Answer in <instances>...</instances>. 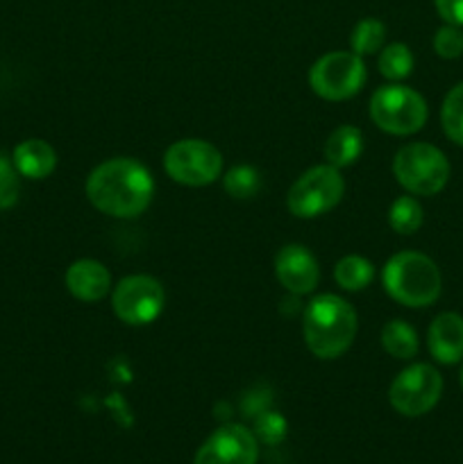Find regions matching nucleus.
I'll return each instance as SVG.
<instances>
[{"label": "nucleus", "instance_id": "obj_1", "mask_svg": "<svg viewBox=\"0 0 463 464\" xmlns=\"http://www.w3.org/2000/svg\"><path fill=\"white\" fill-rule=\"evenodd\" d=\"M154 195L153 175L127 157L100 163L86 179V198L98 211L112 218H136L150 207Z\"/></svg>", "mask_w": 463, "mask_h": 464}, {"label": "nucleus", "instance_id": "obj_2", "mask_svg": "<svg viewBox=\"0 0 463 464\" xmlns=\"http://www.w3.org/2000/svg\"><path fill=\"white\" fill-rule=\"evenodd\" d=\"M357 329L354 308L336 295H320L304 311V343L309 352L322 361L343 356L352 347Z\"/></svg>", "mask_w": 463, "mask_h": 464}, {"label": "nucleus", "instance_id": "obj_3", "mask_svg": "<svg viewBox=\"0 0 463 464\" xmlns=\"http://www.w3.org/2000/svg\"><path fill=\"white\" fill-rule=\"evenodd\" d=\"M381 281L386 293L409 308L431 306L443 290L440 270L420 252H399L390 256L381 272Z\"/></svg>", "mask_w": 463, "mask_h": 464}, {"label": "nucleus", "instance_id": "obj_4", "mask_svg": "<svg viewBox=\"0 0 463 464\" xmlns=\"http://www.w3.org/2000/svg\"><path fill=\"white\" fill-rule=\"evenodd\" d=\"M398 184L411 195H438L449 179V161L436 145L409 143L393 159Z\"/></svg>", "mask_w": 463, "mask_h": 464}, {"label": "nucleus", "instance_id": "obj_5", "mask_svg": "<svg viewBox=\"0 0 463 464\" xmlns=\"http://www.w3.org/2000/svg\"><path fill=\"white\" fill-rule=\"evenodd\" d=\"M370 118L386 134H416L427 122V102L409 86L386 84L372 93Z\"/></svg>", "mask_w": 463, "mask_h": 464}, {"label": "nucleus", "instance_id": "obj_6", "mask_svg": "<svg viewBox=\"0 0 463 464\" xmlns=\"http://www.w3.org/2000/svg\"><path fill=\"white\" fill-rule=\"evenodd\" d=\"M345 181L340 177L339 168L334 166H316L298 177L286 195V207L295 218H318L322 213L331 211L336 204L343 199Z\"/></svg>", "mask_w": 463, "mask_h": 464}, {"label": "nucleus", "instance_id": "obj_7", "mask_svg": "<svg viewBox=\"0 0 463 464\" xmlns=\"http://www.w3.org/2000/svg\"><path fill=\"white\" fill-rule=\"evenodd\" d=\"M309 84L322 100H348L366 84V63L357 53H327L309 71Z\"/></svg>", "mask_w": 463, "mask_h": 464}, {"label": "nucleus", "instance_id": "obj_8", "mask_svg": "<svg viewBox=\"0 0 463 464\" xmlns=\"http://www.w3.org/2000/svg\"><path fill=\"white\" fill-rule=\"evenodd\" d=\"M443 394V376L427 362H416L395 376L389 390V401L399 415L420 417L434 411Z\"/></svg>", "mask_w": 463, "mask_h": 464}, {"label": "nucleus", "instance_id": "obj_9", "mask_svg": "<svg viewBox=\"0 0 463 464\" xmlns=\"http://www.w3.org/2000/svg\"><path fill=\"white\" fill-rule=\"evenodd\" d=\"M168 177L184 186H207L221 177L222 157L212 143L200 139H184L172 143L163 154Z\"/></svg>", "mask_w": 463, "mask_h": 464}, {"label": "nucleus", "instance_id": "obj_10", "mask_svg": "<svg viewBox=\"0 0 463 464\" xmlns=\"http://www.w3.org/2000/svg\"><path fill=\"white\" fill-rule=\"evenodd\" d=\"M112 304L118 320L130 326H145L162 315L166 295L162 284L153 276L132 275L116 285Z\"/></svg>", "mask_w": 463, "mask_h": 464}, {"label": "nucleus", "instance_id": "obj_11", "mask_svg": "<svg viewBox=\"0 0 463 464\" xmlns=\"http://www.w3.org/2000/svg\"><path fill=\"white\" fill-rule=\"evenodd\" d=\"M257 458L254 435L245 426L225 424L204 440L193 464H257Z\"/></svg>", "mask_w": 463, "mask_h": 464}, {"label": "nucleus", "instance_id": "obj_12", "mask_svg": "<svg viewBox=\"0 0 463 464\" xmlns=\"http://www.w3.org/2000/svg\"><path fill=\"white\" fill-rule=\"evenodd\" d=\"M275 272L280 284L293 295H309L316 290L320 270L313 254L302 245H286L275 258Z\"/></svg>", "mask_w": 463, "mask_h": 464}, {"label": "nucleus", "instance_id": "obj_13", "mask_svg": "<svg viewBox=\"0 0 463 464\" xmlns=\"http://www.w3.org/2000/svg\"><path fill=\"white\" fill-rule=\"evenodd\" d=\"M427 347L440 365H457L463 361V317L458 313H440L431 322Z\"/></svg>", "mask_w": 463, "mask_h": 464}, {"label": "nucleus", "instance_id": "obj_14", "mask_svg": "<svg viewBox=\"0 0 463 464\" xmlns=\"http://www.w3.org/2000/svg\"><path fill=\"white\" fill-rule=\"evenodd\" d=\"M109 285H112V276H109L107 267L94 258L75 261L66 272L68 293L80 302H100L109 293Z\"/></svg>", "mask_w": 463, "mask_h": 464}, {"label": "nucleus", "instance_id": "obj_15", "mask_svg": "<svg viewBox=\"0 0 463 464\" xmlns=\"http://www.w3.org/2000/svg\"><path fill=\"white\" fill-rule=\"evenodd\" d=\"M12 161L18 175L25 179H45L53 175L54 166H57V154L45 140L27 139L14 148Z\"/></svg>", "mask_w": 463, "mask_h": 464}, {"label": "nucleus", "instance_id": "obj_16", "mask_svg": "<svg viewBox=\"0 0 463 464\" xmlns=\"http://www.w3.org/2000/svg\"><path fill=\"white\" fill-rule=\"evenodd\" d=\"M363 134L354 125H340L330 134L325 143V159L334 168H348L361 157Z\"/></svg>", "mask_w": 463, "mask_h": 464}, {"label": "nucleus", "instance_id": "obj_17", "mask_svg": "<svg viewBox=\"0 0 463 464\" xmlns=\"http://www.w3.org/2000/svg\"><path fill=\"white\" fill-rule=\"evenodd\" d=\"M381 347L398 361H411L416 358L420 343H418V334L411 324H407L404 320H390L381 329Z\"/></svg>", "mask_w": 463, "mask_h": 464}, {"label": "nucleus", "instance_id": "obj_18", "mask_svg": "<svg viewBox=\"0 0 463 464\" xmlns=\"http://www.w3.org/2000/svg\"><path fill=\"white\" fill-rule=\"evenodd\" d=\"M334 279L343 290L357 293V290L368 288L370 281L375 279V266H372L368 258L350 254V256L340 258V261L336 263Z\"/></svg>", "mask_w": 463, "mask_h": 464}, {"label": "nucleus", "instance_id": "obj_19", "mask_svg": "<svg viewBox=\"0 0 463 464\" xmlns=\"http://www.w3.org/2000/svg\"><path fill=\"white\" fill-rule=\"evenodd\" d=\"M389 225L395 234L411 236L422 227V207L411 195H402L389 208Z\"/></svg>", "mask_w": 463, "mask_h": 464}, {"label": "nucleus", "instance_id": "obj_20", "mask_svg": "<svg viewBox=\"0 0 463 464\" xmlns=\"http://www.w3.org/2000/svg\"><path fill=\"white\" fill-rule=\"evenodd\" d=\"M440 122H443V131L452 143L463 148V82L448 91L440 107Z\"/></svg>", "mask_w": 463, "mask_h": 464}, {"label": "nucleus", "instance_id": "obj_21", "mask_svg": "<svg viewBox=\"0 0 463 464\" xmlns=\"http://www.w3.org/2000/svg\"><path fill=\"white\" fill-rule=\"evenodd\" d=\"M386 41V27L384 23L377 21V18H363L354 25L352 36H350V45H352V53H357L359 57L363 54H375L377 50H381Z\"/></svg>", "mask_w": 463, "mask_h": 464}, {"label": "nucleus", "instance_id": "obj_22", "mask_svg": "<svg viewBox=\"0 0 463 464\" xmlns=\"http://www.w3.org/2000/svg\"><path fill=\"white\" fill-rule=\"evenodd\" d=\"M413 71V54L407 44H390L379 53V72L386 80H404Z\"/></svg>", "mask_w": 463, "mask_h": 464}, {"label": "nucleus", "instance_id": "obj_23", "mask_svg": "<svg viewBox=\"0 0 463 464\" xmlns=\"http://www.w3.org/2000/svg\"><path fill=\"white\" fill-rule=\"evenodd\" d=\"M222 184H225L227 195L236 199H248L254 198L261 188V175L252 166H236L227 172Z\"/></svg>", "mask_w": 463, "mask_h": 464}, {"label": "nucleus", "instance_id": "obj_24", "mask_svg": "<svg viewBox=\"0 0 463 464\" xmlns=\"http://www.w3.org/2000/svg\"><path fill=\"white\" fill-rule=\"evenodd\" d=\"M18 170L9 157L0 152V211L12 208L18 199L21 181H18Z\"/></svg>", "mask_w": 463, "mask_h": 464}, {"label": "nucleus", "instance_id": "obj_25", "mask_svg": "<svg viewBox=\"0 0 463 464\" xmlns=\"http://www.w3.org/2000/svg\"><path fill=\"white\" fill-rule=\"evenodd\" d=\"M434 50L443 59H458L463 54V30L445 23L434 34Z\"/></svg>", "mask_w": 463, "mask_h": 464}, {"label": "nucleus", "instance_id": "obj_26", "mask_svg": "<svg viewBox=\"0 0 463 464\" xmlns=\"http://www.w3.org/2000/svg\"><path fill=\"white\" fill-rule=\"evenodd\" d=\"M436 12L448 25L463 27V0H434Z\"/></svg>", "mask_w": 463, "mask_h": 464}, {"label": "nucleus", "instance_id": "obj_27", "mask_svg": "<svg viewBox=\"0 0 463 464\" xmlns=\"http://www.w3.org/2000/svg\"><path fill=\"white\" fill-rule=\"evenodd\" d=\"M259 433L266 442H280L281 435H284V421L277 415H266L259 421Z\"/></svg>", "mask_w": 463, "mask_h": 464}, {"label": "nucleus", "instance_id": "obj_28", "mask_svg": "<svg viewBox=\"0 0 463 464\" xmlns=\"http://www.w3.org/2000/svg\"><path fill=\"white\" fill-rule=\"evenodd\" d=\"M458 379H461V388H463V365H461V374H458Z\"/></svg>", "mask_w": 463, "mask_h": 464}]
</instances>
